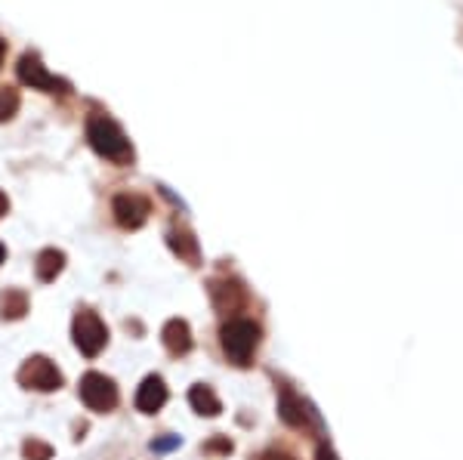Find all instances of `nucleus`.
<instances>
[{
  "instance_id": "f257e3e1",
  "label": "nucleus",
  "mask_w": 463,
  "mask_h": 460,
  "mask_svg": "<svg viewBox=\"0 0 463 460\" xmlns=\"http://www.w3.org/2000/svg\"><path fill=\"white\" fill-rule=\"evenodd\" d=\"M87 139L96 155H102V158L118 167L133 164V158H137L130 139H127V133L121 130V124H118L115 117L102 115V111H93V115L87 117Z\"/></svg>"
},
{
  "instance_id": "f03ea898",
  "label": "nucleus",
  "mask_w": 463,
  "mask_h": 460,
  "mask_svg": "<svg viewBox=\"0 0 463 460\" xmlns=\"http://www.w3.org/2000/svg\"><path fill=\"white\" fill-rule=\"evenodd\" d=\"M220 343L232 365L248 368L260 346V324L250 322V318H229L220 331Z\"/></svg>"
},
{
  "instance_id": "7ed1b4c3",
  "label": "nucleus",
  "mask_w": 463,
  "mask_h": 460,
  "mask_svg": "<svg viewBox=\"0 0 463 460\" xmlns=\"http://www.w3.org/2000/svg\"><path fill=\"white\" fill-rule=\"evenodd\" d=\"M71 333H74V346L87 355V359H96L109 343V328L93 309H78L74 315V324H71Z\"/></svg>"
},
{
  "instance_id": "20e7f679",
  "label": "nucleus",
  "mask_w": 463,
  "mask_h": 460,
  "mask_svg": "<svg viewBox=\"0 0 463 460\" xmlns=\"http://www.w3.org/2000/svg\"><path fill=\"white\" fill-rule=\"evenodd\" d=\"M16 74H19L22 84H28L32 90H43V93H69L71 90L69 80L56 78V74L50 71L47 65H43V59L37 56V53H25V56H22L19 65H16Z\"/></svg>"
},
{
  "instance_id": "39448f33",
  "label": "nucleus",
  "mask_w": 463,
  "mask_h": 460,
  "mask_svg": "<svg viewBox=\"0 0 463 460\" xmlns=\"http://www.w3.org/2000/svg\"><path fill=\"white\" fill-rule=\"evenodd\" d=\"M19 383L34 392H53L62 387V371H59L47 355H32V359L19 368Z\"/></svg>"
},
{
  "instance_id": "423d86ee",
  "label": "nucleus",
  "mask_w": 463,
  "mask_h": 460,
  "mask_svg": "<svg viewBox=\"0 0 463 460\" xmlns=\"http://www.w3.org/2000/svg\"><path fill=\"white\" fill-rule=\"evenodd\" d=\"M80 399H84V405L90 411H115L118 408V387L115 380L106 374H96V371H90L84 374V380H80Z\"/></svg>"
},
{
  "instance_id": "0eeeda50",
  "label": "nucleus",
  "mask_w": 463,
  "mask_h": 460,
  "mask_svg": "<svg viewBox=\"0 0 463 460\" xmlns=\"http://www.w3.org/2000/svg\"><path fill=\"white\" fill-rule=\"evenodd\" d=\"M111 211H115V220L121 229H139L152 213V202L139 192H121L111 202Z\"/></svg>"
},
{
  "instance_id": "6e6552de",
  "label": "nucleus",
  "mask_w": 463,
  "mask_h": 460,
  "mask_svg": "<svg viewBox=\"0 0 463 460\" xmlns=\"http://www.w3.org/2000/svg\"><path fill=\"white\" fill-rule=\"evenodd\" d=\"M207 291H211V300L216 306V313H238V309L248 306V294H244L241 281L235 278H213L211 285H207Z\"/></svg>"
},
{
  "instance_id": "1a4fd4ad",
  "label": "nucleus",
  "mask_w": 463,
  "mask_h": 460,
  "mask_svg": "<svg viewBox=\"0 0 463 460\" xmlns=\"http://www.w3.org/2000/svg\"><path fill=\"white\" fill-rule=\"evenodd\" d=\"M279 418L285 420L288 427L294 429H309L312 424V411L309 405L303 402L300 396H297L290 387H281V396H279Z\"/></svg>"
},
{
  "instance_id": "9d476101",
  "label": "nucleus",
  "mask_w": 463,
  "mask_h": 460,
  "mask_svg": "<svg viewBox=\"0 0 463 460\" xmlns=\"http://www.w3.org/2000/svg\"><path fill=\"white\" fill-rule=\"evenodd\" d=\"M167 244H170V250H174V254L183 259V263H189V266L201 263L198 239L185 226H174V229H170V232H167Z\"/></svg>"
},
{
  "instance_id": "9b49d317",
  "label": "nucleus",
  "mask_w": 463,
  "mask_h": 460,
  "mask_svg": "<svg viewBox=\"0 0 463 460\" xmlns=\"http://www.w3.org/2000/svg\"><path fill=\"white\" fill-rule=\"evenodd\" d=\"M167 405V387H164L161 377H146L143 387L137 392V408L143 414H158L161 408Z\"/></svg>"
},
{
  "instance_id": "f8f14e48",
  "label": "nucleus",
  "mask_w": 463,
  "mask_h": 460,
  "mask_svg": "<svg viewBox=\"0 0 463 460\" xmlns=\"http://www.w3.org/2000/svg\"><path fill=\"white\" fill-rule=\"evenodd\" d=\"M161 340H164V346H167L170 355H185L192 350L189 322H183V318H170V322L164 324V331H161Z\"/></svg>"
},
{
  "instance_id": "ddd939ff",
  "label": "nucleus",
  "mask_w": 463,
  "mask_h": 460,
  "mask_svg": "<svg viewBox=\"0 0 463 460\" xmlns=\"http://www.w3.org/2000/svg\"><path fill=\"white\" fill-rule=\"evenodd\" d=\"M189 405L195 408L201 418H216V414L222 411V402L220 396L207 387V383H195V387L189 390Z\"/></svg>"
},
{
  "instance_id": "4468645a",
  "label": "nucleus",
  "mask_w": 463,
  "mask_h": 460,
  "mask_svg": "<svg viewBox=\"0 0 463 460\" xmlns=\"http://www.w3.org/2000/svg\"><path fill=\"white\" fill-rule=\"evenodd\" d=\"M62 269H65V254H62V250L47 248V250H41V254H37L34 272H37V278H41V281H56V276Z\"/></svg>"
},
{
  "instance_id": "2eb2a0df",
  "label": "nucleus",
  "mask_w": 463,
  "mask_h": 460,
  "mask_svg": "<svg viewBox=\"0 0 463 460\" xmlns=\"http://www.w3.org/2000/svg\"><path fill=\"white\" fill-rule=\"evenodd\" d=\"M28 313V294L25 291H6L0 296V315L10 318V322H16Z\"/></svg>"
},
{
  "instance_id": "dca6fc26",
  "label": "nucleus",
  "mask_w": 463,
  "mask_h": 460,
  "mask_svg": "<svg viewBox=\"0 0 463 460\" xmlns=\"http://www.w3.org/2000/svg\"><path fill=\"white\" fill-rule=\"evenodd\" d=\"M19 106H22V99H19L16 87H0V124L13 121V117H16V111H19Z\"/></svg>"
},
{
  "instance_id": "f3484780",
  "label": "nucleus",
  "mask_w": 463,
  "mask_h": 460,
  "mask_svg": "<svg viewBox=\"0 0 463 460\" xmlns=\"http://www.w3.org/2000/svg\"><path fill=\"white\" fill-rule=\"evenodd\" d=\"M22 455H25V460H50L53 457V445H47L41 439H28L22 445Z\"/></svg>"
},
{
  "instance_id": "a211bd4d",
  "label": "nucleus",
  "mask_w": 463,
  "mask_h": 460,
  "mask_svg": "<svg viewBox=\"0 0 463 460\" xmlns=\"http://www.w3.org/2000/svg\"><path fill=\"white\" fill-rule=\"evenodd\" d=\"M179 445H183V439H179V436H164V439H155L152 442V451H155V455H167V451L179 448Z\"/></svg>"
},
{
  "instance_id": "6ab92c4d",
  "label": "nucleus",
  "mask_w": 463,
  "mask_h": 460,
  "mask_svg": "<svg viewBox=\"0 0 463 460\" xmlns=\"http://www.w3.org/2000/svg\"><path fill=\"white\" fill-rule=\"evenodd\" d=\"M207 455H232V442L229 439H213L204 445Z\"/></svg>"
},
{
  "instance_id": "aec40b11",
  "label": "nucleus",
  "mask_w": 463,
  "mask_h": 460,
  "mask_svg": "<svg viewBox=\"0 0 463 460\" xmlns=\"http://www.w3.org/2000/svg\"><path fill=\"white\" fill-rule=\"evenodd\" d=\"M316 460H340V457H337V451H334L331 445H318Z\"/></svg>"
},
{
  "instance_id": "412c9836",
  "label": "nucleus",
  "mask_w": 463,
  "mask_h": 460,
  "mask_svg": "<svg viewBox=\"0 0 463 460\" xmlns=\"http://www.w3.org/2000/svg\"><path fill=\"white\" fill-rule=\"evenodd\" d=\"M260 460H294V457L285 455V451H266V455L260 457Z\"/></svg>"
},
{
  "instance_id": "4be33fe9",
  "label": "nucleus",
  "mask_w": 463,
  "mask_h": 460,
  "mask_svg": "<svg viewBox=\"0 0 463 460\" xmlns=\"http://www.w3.org/2000/svg\"><path fill=\"white\" fill-rule=\"evenodd\" d=\"M6 211H10V198H6L4 192H0V217H4Z\"/></svg>"
},
{
  "instance_id": "5701e85b",
  "label": "nucleus",
  "mask_w": 463,
  "mask_h": 460,
  "mask_svg": "<svg viewBox=\"0 0 463 460\" xmlns=\"http://www.w3.org/2000/svg\"><path fill=\"white\" fill-rule=\"evenodd\" d=\"M4 56H6V41L0 37V62H4Z\"/></svg>"
},
{
  "instance_id": "b1692460",
  "label": "nucleus",
  "mask_w": 463,
  "mask_h": 460,
  "mask_svg": "<svg viewBox=\"0 0 463 460\" xmlns=\"http://www.w3.org/2000/svg\"><path fill=\"white\" fill-rule=\"evenodd\" d=\"M4 259H6V248L0 244V263H4Z\"/></svg>"
}]
</instances>
